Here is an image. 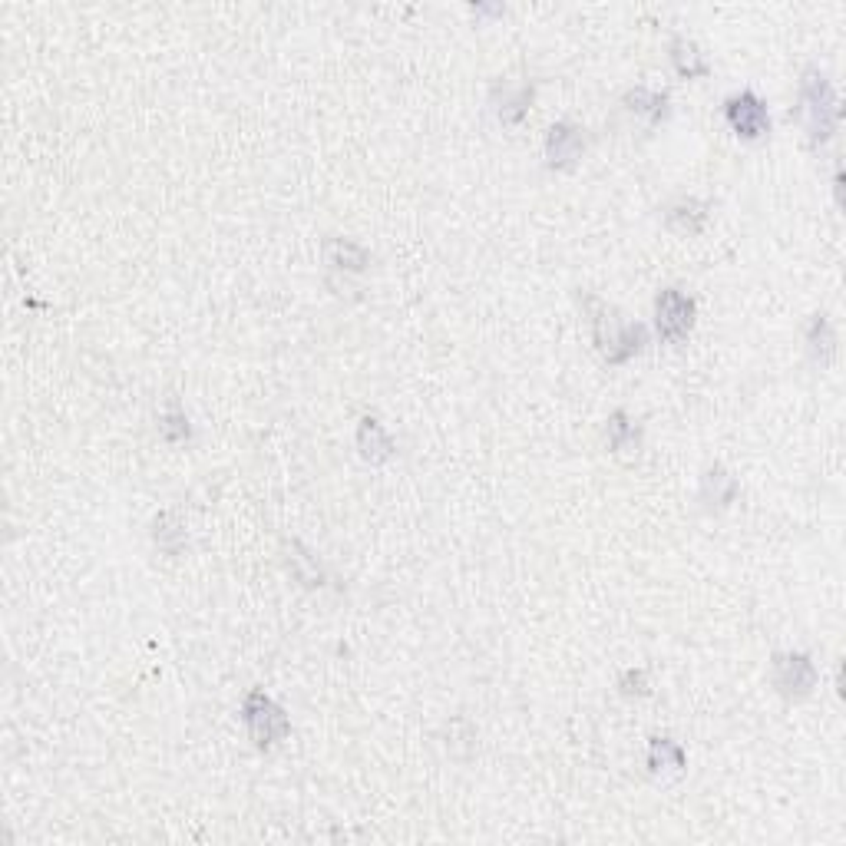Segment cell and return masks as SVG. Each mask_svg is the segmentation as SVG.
<instances>
[{
  "label": "cell",
  "instance_id": "cell-4",
  "mask_svg": "<svg viewBox=\"0 0 846 846\" xmlns=\"http://www.w3.org/2000/svg\"><path fill=\"white\" fill-rule=\"evenodd\" d=\"M694 298L685 295L681 288H665L655 298V328L661 334V341L668 344H681L694 328Z\"/></svg>",
  "mask_w": 846,
  "mask_h": 846
},
{
  "label": "cell",
  "instance_id": "cell-19",
  "mask_svg": "<svg viewBox=\"0 0 846 846\" xmlns=\"http://www.w3.org/2000/svg\"><path fill=\"white\" fill-rule=\"evenodd\" d=\"M159 430H162V437H166L169 443L189 440V420H186V414H182V410H172V414L162 417Z\"/></svg>",
  "mask_w": 846,
  "mask_h": 846
},
{
  "label": "cell",
  "instance_id": "cell-1",
  "mask_svg": "<svg viewBox=\"0 0 846 846\" xmlns=\"http://www.w3.org/2000/svg\"><path fill=\"white\" fill-rule=\"evenodd\" d=\"M585 314H589L592 341L609 364H628L648 344L645 324L628 321L622 311L609 305V301L589 295L585 298Z\"/></svg>",
  "mask_w": 846,
  "mask_h": 846
},
{
  "label": "cell",
  "instance_id": "cell-12",
  "mask_svg": "<svg viewBox=\"0 0 846 846\" xmlns=\"http://www.w3.org/2000/svg\"><path fill=\"white\" fill-rule=\"evenodd\" d=\"M807 351L817 364H830L837 354V331H833L827 314H813L807 321Z\"/></svg>",
  "mask_w": 846,
  "mask_h": 846
},
{
  "label": "cell",
  "instance_id": "cell-5",
  "mask_svg": "<svg viewBox=\"0 0 846 846\" xmlns=\"http://www.w3.org/2000/svg\"><path fill=\"white\" fill-rule=\"evenodd\" d=\"M724 119H728L731 133L747 139V143H757L770 133V113L767 103L757 96L754 90H741L724 100Z\"/></svg>",
  "mask_w": 846,
  "mask_h": 846
},
{
  "label": "cell",
  "instance_id": "cell-15",
  "mask_svg": "<svg viewBox=\"0 0 846 846\" xmlns=\"http://www.w3.org/2000/svg\"><path fill=\"white\" fill-rule=\"evenodd\" d=\"M704 225H708V205L698 199H681L668 209V229L681 235H701Z\"/></svg>",
  "mask_w": 846,
  "mask_h": 846
},
{
  "label": "cell",
  "instance_id": "cell-7",
  "mask_svg": "<svg viewBox=\"0 0 846 846\" xmlns=\"http://www.w3.org/2000/svg\"><path fill=\"white\" fill-rule=\"evenodd\" d=\"M585 153V129L576 123H556L546 136V159L552 169H572Z\"/></svg>",
  "mask_w": 846,
  "mask_h": 846
},
{
  "label": "cell",
  "instance_id": "cell-6",
  "mask_svg": "<svg viewBox=\"0 0 846 846\" xmlns=\"http://www.w3.org/2000/svg\"><path fill=\"white\" fill-rule=\"evenodd\" d=\"M770 681H774L777 694H784L790 701L807 698L817 685V665L804 652H780L770 661Z\"/></svg>",
  "mask_w": 846,
  "mask_h": 846
},
{
  "label": "cell",
  "instance_id": "cell-18",
  "mask_svg": "<svg viewBox=\"0 0 846 846\" xmlns=\"http://www.w3.org/2000/svg\"><path fill=\"white\" fill-rule=\"evenodd\" d=\"M172 536H176L179 542H186V533H182V526L176 523V516H172V513H162V516L156 519V542H159V549L179 552V546L172 542Z\"/></svg>",
  "mask_w": 846,
  "mask_h": 846
},
{
  "label": "cell",
  "instance_id": "cell-13",
  "mask_svg": "<svg viewBox=\"0 0 846 846\" xmlns=\"http://www.w3.org/2000/svg\"><path fill=\"white\" fill-rule=\"evenodd\" d=\"M648 770H652L655 777L681 774V770H685V751H681V744H675L671 737H652V744H648Z\"/></svg>",
  "mask_w": 846,
  "mask_h": 846
},
{
  "label": "cell",
  "instance_id": "cell-8",
  "mask_svg": "<svg viewBox=\"0 0 846 846\" xmlns=\"http://www.w3.org/2000/svg\"><path fill=\"white\" fill-rule=\"evenodd\" d=\"M737 496V476L724 470L721 463H714L701 476V503L704 509H724L731 506Z\"/></svg>",
  "mask_w": 846,
  "mask_h": 846
},
{
  "label": "cell",
  "instance_id": "cell-9",
  "mask_svg": "<svg viewBox=\"0 0 846 846\" xmlns=\"http://www.w3.org/2000/svg\"><path fill=\"white\" fill-rule=\"evenodd\" d=\"M357 450H361V457L367 463H384L394 457V440H390V433L384 430V423L377 417H364L361 427H357Z\"/></svg>",
  "mask_w": 846,
  "mask_h": 846
},
{
  "label": "cell",
  "instance_id": "cell-3",
  "mask_svg": "<svg viewBox=\"0 0 846 846\" xmlns=\"http://www.w3.org/2000/svg\"><path fill=\"white\" fill-rule=\"evenodd\" d=\"M242 721H245L248 737H252V744L262 747V751L281 744L291 731V721H288L285 708H281V704L271 698V694H265L262 688H252L245 694Z\"/></svg>",
  "mask_w": 846,
  "mask_h": 846
},
{
  "label": "cell",
  "instance_id": "cell-16",
  "mask_svg": "<svg viewBox=\"0 0 846 846\" xmlns=\"http://www.w3.org/2000/svg\"><path fill=\"white\" fill-rule=\"evenodd\" d=\"M671 63H675V70L688 80H701L711 73V63L698 50V43H691L685 37H678L675 43H671Z\"/></svg>",
  "mask_w": 846,
  "mask_h": 846
},
{
  "label": "cell",
  "instance_id": "cell-10",
  "mask_svg": "<svg viewBox=\"0 0 846 846\" xmlns=\"http://www.w3.org/2000/svg\"><path fill=\"white\" fill-rule=\"evenodd\" d=\"M324 262L334 271H364L371 255H367L364 245L351 242V238H328L324 242Z\"/></svg>",
  "mask_w": 846,
  "mask_h": 846
},
{
  "label": "cell",
  "instance_id": "cell-2",
  "mask_svg": "<svg viewBox=\"0 0 846 846\" xmlns=\"http://www.w3.org/2000/svg\"><path fill=\"white\" fill-rule=\"evenodd\" d=\"M840 100L833 83L823 77L820 70H807L800 77L797 86V106H794V119L804 126V133L810 139V146H823L833 136V129L840 123Z\"/></svg>",
  "mask_w": 846,
  "mask_h": 846
},
{
  "label": "cell",
  "instance_id": "cell-20",
  "mask_svg": "<svg viewBox=\"0 0 846 846\" xmlns=\"http://www.w3.org/2000/svg\"><path fill=\"white\" fill-rule=\"evenodd\" d=\"M622 691H625V694H645V691H648V675H645L642 668H638V671H635V668L625 671V675H622Z\"/></svg>",
  "mask_w": 846,
  "mask_h": 846
},
{
  "label": "cell",
  "instance_id": "cell-11",
  "mask_svg": "<svg viewBox=\"0 0 846 846\" xmlns=\"http://www.w3.org/2000/svg\"><path fill=\"white\" fill-rule=\"evenodd\" d=\"M605 437H609V450L618 453V457H632L642 447V430L635 427V420L625 414V410H615L609 417V427H605Z\"/></svg>",
  "mask_w": 846,
  "mask_h": 846
},
{
  "label": "cell",
  "instance_id": "cell-14",
  "mask_svg": "<svg viewBox=\"0 0 846 846\" xmlns=\"http://www.w3.org/2000/svg\"><path fill=\"white\" fill-rule=\"evenodd\" d=\"M625 106L635 116H642L648 126H658L661 119L668 116V96L658 93V90H648V86H635V90H628Z\"/></svg>",
  "mask_w": 846,
  "mask_h": 846
},
{
  "label": "cell",
  "instance_id": "cell-17",
  "mask_svg": "<svg viewBox=\"0 0 846 846\" xmlns=\"http://www.w3.org/2000/svg\"><path fill=\"white\" fill-rule=\"evenodd\" d=\"M529 103H533V86H503V100L496 106V113L506 126L523 123V116L529 113Z\"/></svg>",
  "mask_w": 846,
  "mask_h": 846
}]
</instances>
